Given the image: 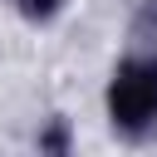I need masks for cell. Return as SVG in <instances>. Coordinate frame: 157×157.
<instances>
[{
  "mask_svg": "<svg viewBox=\"0 0 157 157\" xmlns=\"http://www.w3.org/2000/svg\"><path fill=\"white\" fill-rule=\"evenodd\" d=\"M74 123L64 118V113H49V118H39V128H34V147L39 152H49V157H64V152H74Z\"/></svg>",
  "mask_w": 157,
  "mask_h": 157,
  "instance_id": "7a4b0ae2",
  "label": "cell"
},
{
  "mask_svg": "<svg viewBox=\"0 0 157 157\" xmlns=\"http://www.w3.org/2000/svg\"><path fill=\"white\" fill-rule=\"evenodd\" d=\"M103 123L118 142L157 137V44L132 39L103 78Z\"/></svg>",
  "mask_w": 157,
  "mask_h": 157,
  "instance_id": "6da1fadb",
  "label": "cell"
},
{
  "mask_svg": "<svg viewBox=\"0 0 157 157\" xmlns=\"http://www.w3.org/2000/svg\"><path fill=\"white\" fill-rule=\"evenodd\" d=\"M132 39L157 44V0H132Z\"/></svg>",
  "mask_w": 157,
  "mask_h": 157,
  "instance_id": "277c9868",
  "label": "cell"
},
{
  "mask_svg": "<svg viewBox=\"0 0 157 157\" xmlns=\"http://www.w3.org/2000/svg\"><path fill=\"white\" fill-rule=\"evenodd\" d=\"M15 20H25V25H34V29H49V25H59L64 20V10H69V0H0Z\"/></svg>",
  "mask_w": 157,
  "mask_h": 157,
  "instance_id": "3957f363",
  "label": "cell"
}]
</instances>
